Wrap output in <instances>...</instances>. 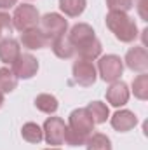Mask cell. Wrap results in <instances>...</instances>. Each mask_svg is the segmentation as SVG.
<instances>
[{
  "label": "cell",
  "instance_id": "1",
  "mask_svg": "<svg viewBox=\"0 0 148 150\" xmlns=\"http://www.w3.org/2000/svg\"><path fill=\"white\" fill-rule=\"evenodd\" d=\"M94 131V120L85 108H75L68 117L65 143L70 147H80Z\"/></svg>",
  "mask_w": 148,
  "mask_h": 150
},
{
  "label": "cell",
  "instance_id": "2",
  "mask_svg": "<svg viewBox=\"0 0 148 150\" xmlns=\"http://www.w3.org/2000/svg\"><path fill=\"white\" fill-rule=\"evenodd\" d=\"M106 26L117 40L124 44H131L138 38V26L136 21L127 14V12H108L106 14Z\"/></svg>",
  "mask_w": 148,
  "mask_h": 150
},
{
  "label": "cell",
  "instance_id": "3",
  "mask_svg": "<svg viewBox=\"0 0 148 150\" xmlns=\"http://www.w3.org/2000/svg\"><path fill=\"white\" fill-rule=\"evenodd\" d=\"M40 23V14H38L37 7L32 4H21L16 7L14 14H12V28L25 32L30 28H37Z\"/></svg>",
  "mask_w": 148,
  "mask_h": 150
},
{
  "label": "cell",
  "instance_id": "4",
  "mask_svg": "<svg viewBox=\"0 0 148 150\" xmlns=\"http://www.w3.org/2000/svg\"><path fill=\"white\" fill-rule=\"evenodd\" d=\"M98 72L101 75V79L105 82H115L120 79V75L124 72V61L120 59V56L117 54H106L101 56L98 61Z\"/></svg>",
  "mask_w": 148,
  "mask_h": 150
},
{
  "label": "cell",
  "instance_id": "5",
  "mask_svg": "<svg viewBox=\"0 0 148 150\" xmlns=\"http://www.w3.org/2000/svg\"><path fill=\"white\" fill-rule=\"evenodd\" d=\"M40 30L47 35L49 40L65 35L68 30V21L65 19V16L58 14V12H47L45 16L40 18Z\"/></svg>",
  "mask_w": 148,
  "mask_h": 150
},
{
  "label": "cell",
  "instance_id": "6",
  "mask_svg": "<svg viewBox=\"0 0 148 150\" xmlns=\"http://www.w3.org/2000/svg\"><path fill=\"white\" fill-rule=\"evenodd\" d=\"M44 140L47 145L59 147L65 143V134H66V124L59 117H49L44 122Z\"/></svg>",
  "mask_w": 148,
  "mask_h": 150
},
{
  "label": "cell",
  "instance_id": "7",
  "mask_svg": "<svg viewBox=\"0 0 148 150\" xmlns=\"http://www.w3.org/2000/svg\"><path fill=\"white\" fill-rule=\"evenodd\" d=\"M73 79L82 87L92 86L98 79V70H96L94 63L87 61V59H77L73 63Z\"/></svg>",
  "mask_w": 148,
  "mask_h": 150
},
{
  "label": "cell",
  "instance_id": "8",
  "mask_svg": "<svg viewBox=\"0 0 148 150\" xmlns=\"http://www.w3.org/2000/svg\"><path fill=\"white\" fill-rule=\"evenodd\" d=\"M38 72V61L33 54H19V58L12 63V74L19 79H32Z\"/></svg>",
  "mask_w": 148,
  "mask_h": 150
},
{
  "label": "cell",
  "instance_id": "9",
  "mask_svg": "<svg viewBox=\"0 0 148 150\" xmlns=\"http://www.w3.org/2000/svg\"><path fill=\"white\" fill-rule=\"evenodd\" d=\"M124 61H125L129 70L138 72V74H145L148 70V51L143 45H134L127 51Z\"/></svg>",
  "mask_w": 148,
  "mask_h": 150
},
{
  "label": "cell",
  "instance_id": "10",
  "mask_svg": "<svg viewBox=\"0 0 148 150\" xmlns=\"http://www.w3.org/2000/svg\"><path fill=\"white\" fill-rule=\"evenodd\" d=\"M129 87L125 82L122 80H115L111 82L110 87L106 89V101L110 103L111 107H124L127 101H129Z\"/></svg>",
  "mask_w": 148,
  "mask_h": 150
},
{
  "label": "cell",
  "instance_id": "11",
  "mask_svg": "<svg viewBox=\"0 0 148 150\" xmlns=\"http://www.w3.org/2000/svg\"><path fill=\"white\" fill-rule=\"evenodd\" d=\"M19 42L23 44V47H26V49H44L45 45H49L51 44V40L47 38V35L40 30V28H30V30H25V32H21V38H19Z\"/></svg>",
  "mask_w": 148,
  "mask_h": 150
},
{
  "label": "cell",
  "instance_id": "12",
  "mask_svg": "<svg viewBox=\"0 0 148 150\" xmlns=\"http://www.w3.org/2000/svg\"><path fill=\"white\" fill-rule=\"evenodd\" d=\"M111 127L118 133H127L138 126V117L131 110H117L110 119Z\"/></svg>",
  "mask_w": 148,
  "mask_h": 150
},
{
  "label": "cell",
  "instance_id": "13",
  "mask_svg": "<svg viewBox=\"0 0 148 150\" xmlns=\"http://www.w3.org/2000/svg\"><path fill=\"white\" fill-rule=\"evenodd\" d=\"M21 54L19 42L16 38H2L0 40V61L5 65H12Z\"/></svg>",
  "mask_w": 148,
  "mask_h": 150
},
{
  "label": "cell",
  "instance_id": "14",
  "mask_svg": "<svg viewBox=\"0 0 148 150\" xmlns=\"http://www.w3.org/2000/svg\"><path fill=\"white\" fill-rule=\"evenodd\" d=\"M94 37H96V33H94L92 26L87 25V23H77V25H73L70 33H68V38L73 44V47H78V45L92 40Z\"/></svg>",
  "mask_w": 148,
  "mask_h": 150
},
{
  "label": "cell",
  "instance_id": "15",
  "mask_svg": "<svg viewBox=\"0 0 148 150\" xmlns=\"http://www.w3.org/2000/svg\"><path fill=\"white\" fill-rule=\"evenodd\" d=\"M51 49L61 59H70L75 54V47H73V44L70 42L68 35H59V37L52 38L51 40Z\"/></svg>",
  "mask_w": 148,
  "mask_h": 150
},
{
  "label": "cell",
  "instance_id": "16",
  "mask_svg": "<svg viewBox=\"0 0 148 150\" xmlns=\"http://www.w3.org/2000/svg\"><path fill=\"white\" fill-rule=\"evenodd\" d=\"M101 51H103V47H101V42H99L98 37H94L92 40H89V42L75 47V52H78L80 59H87V61L98 59L101 56Z\"/></svg>",
  "mask_w": 148,
  "mask_h": 150
},
{
  "label": "cell",
  "instance_id": "17",
  "mask_svg": "<svg viewBox=\"0 0 148 150\" xmlns=\"http://www.w3.org/2000/svg\"><path fill=\"white\" fill-rule=\"evenodd\" d=\"M85 110H87L89 115L92 117L94 124H105L106 119L110 117V110H108L106 103H103V101H91V103L85 107Z\"/></svg>",
  "mask_w": 148,
  "mask_h": 150
},
{
  "label": "cell",
  "instance_id": "18",
  "mask_svg": "<svg viewBox=\"0 0 148 150\" xmlns=\"http://www.w3.org/2000/svg\"><path fill=\"white\" fill-rule=\"evenodd\" d=\"M35 107H37V110L51 115V113H56L59 103H58L56 96H52L49 93H42V94H38L37 98H35Z\"/></svg>",
  "mask_w": 148,
  "mask_h": 150
},
{
  "label": "cell",
  "instance_id": "19",
  "mask_svg": "<svg viewBox=\"0 0 148 150\" xmlns=\"http://www.w3.org/2000/svg\"><path fill=\"white\" fill-rule=\"evenodd\" d=\"M87 0H59V9L68 18H78L85 11Z\"/></svg>",
  "mask_w": 148,
  "mask_h": 150
},
{
  "label": "cell",
  "instance_id": "20",
  "mask_svg": "<svg viewBox=\"0 0 148 150\" xmlns=\"http://www.w3.org/2000/svg\"><path fill=\"white\" fill-rule=\"evenodd\" d=\"M84 145H85V150H111L110 138L103 133H92Z\"/></svg>",
  "mask_w": 148,
  "mask_h": 150
},
{
  "label": "cell",
  "instance_id": "21",
  "mask_svg": "<svg viewBox=\"0 0 148 150\" xmlns=\"http://www.w3.org/2000/svg\"><path fill=\"white\" fill-rule=\"evenodd\" d=\"M21 136L28 143H40L44 140V131H42V127L38 124H35V122H26L21 127Z\"/></svg>",
  "mask_w": 148,
  "mask_h": 150
},
{
  "label": "cell",
  "instance_id": "22",
  "mask_svg": "<svg viewBox=\"0 0 148 150\" xmlns=\"http://www.w3.org/2000/svg\"><path fill=\"white\" fill-rule=\"evenodd\" d=\"M18 87V77L9 68H0V93H12Z\"/></svg>",
  "mask_w": 148,
  "mask_h": 150
},
{
  "label": "cell",
  "instance_id": "23",
  "mask_svg": "<svg viewBox=\"0 0 148 150\" xmlns=\"http://www.w3.org/2000/svg\"><path fill=\"white\" fill-rule=\"evenodd\" d=\"M132 93L141 101L148 100V75L147 74H140L132 80Z\"/></svg>",
  "mask_w": 148,
  "mask_h": 150
},
{
  "label": "cell",
  "instance_id": "24",
  "mask_svg": "<svg viewBox=\"0 0 148 150\" xmlns=\"http://www.w3.org/2000/svg\"><path fill=\"white\" fill-rule=\"evenodd\" d=\"M132 0H106V7L111 12H127L132 9Z\"/></svg>",
  "mask_w": 148,
  "mask_h": 150
},
{
  "label": "cell",
  "instance_id": "25",
  "mask_svg": "<svg viewBox=\"0 0 148 150\" xmlns=\"http://www.w3.org/2000/svg\"><path fill=\"white\" fill-rule=\"evenodd\" d=\"M11 30H12V18L7 12L0 11V37L4 33H11Z\"/></svg>",
  "mask_w": 148,
  "mask_h": 150
},
{
  "label": "cell",
  "instance_id": "26",
  "mask_svg": "<svg viewBox=\"0 0 148 150\" xmlns=\"http://www.w3.org/2000/svg\"><path fill=\"white\" fill-rule=\"evenodd\" d=\"M18 4V0H0V9L5 11V9H11Z\"/></svg>",
  "mask_w": 148,
  "mask_h": 150
},
{
  "label": "cell",
  "instance_id": "27",
  "mask_svg": "<svg viewBox=\"0 0 148 150\" xmlns=\"http://www.w3.org/2000/svg\"><path fill=\"white\" fill-rule=\"evenodd\" d=\"M2 105H4V93H0V108H2Z\"/></svg>",
  "mask_w": 148,
  "mask_h": 150
},
{
  "label": "cell",
  "instance_id": "28",
  "mask_svg": "<svg viewBox=\"0 0 148 150\" xmlns=\"http://www.w3.org/2000/svg\"><path fill=\"white\" fill-rule=\"evenodd\" d=\"M45 150H59L58 147H54V149H45Z\"/></svg>",
  "mask_w": 148,
  "mask_h": 150
}]
</instances>
